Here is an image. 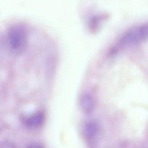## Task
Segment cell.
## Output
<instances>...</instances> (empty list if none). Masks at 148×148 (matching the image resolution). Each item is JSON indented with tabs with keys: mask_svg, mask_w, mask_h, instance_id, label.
Masks as SVG:
<instances>
[{
	"mask_svg": "<svg viewBox=\"0 0 148 148\" xmlns=\"http://www.w3.org/2000/svg\"><path fill=\"white\" fill-rule=\"evenodd\" d=\"M27 147H29V148H41V147H43V146L40 144L34 143H31V144H29L28 146H27Z\"/></svg>",
	"mask_w": 148,
	"mask_h": 148,
	"instance_id": "cell-8",
	"label": "cell"
},
{
	"mask_svg": "<svg viewBox=\"0 0 148 148\" xmlns=\"http://www.w3.org/2000/svg\"><path fill=\"white\" fill-rule=\"evenodd\" d=\"M16 147V146H15L14 144L9 143V142L3 143L1 146V147H2V148H14Z\"/></svg>",
	"mask_w": 148,
	"mask_h": 148,
	"instance_id": "cell-7",
	"label": "cell"
},
{
	"mask_svg": "<svg viewBox=\"0 0 148 148\" xmlns=\"http://www.w3.org/2000/svg\"><path fill=\"white\" fill-rule=\"evenodd\" d=\"M80 107L83 111L86 114H90L94 109V102L93 97L89 93H84L79 99Z\"/></svg>",
	"mask_w": 148,
	"mask_h": 148,
	"instance_id": "cell-5",
	"label": "cell"
},
{
	"mask_svg": "<svg viewBox=\"0 0 148 148\" xmlns=\"http://www.w3.org/2000/svg\"><path fill=\"white\" fill-rule=\"evenodd\" d=\"M140 26L127 30L121 36L118 44L121 46H127L137 44L144 40Z\"/></svg>",
	"mask_w": 148,
	"mask_h": 148,
	"instance_id": "cell-2",
	"label": "cell"
},
{
	"mask_svg": "<svg viewBox=\"0 0 148 148\" xmlns=\"http://www.w3.org/2000/svg\"><path fill=\"white\" fill-rule=\"evenodd\" d=\"M27 28L23 25L11 26L4 37V45L8 51L14 56H20L25 51L28 41Z\"/></svg>",
	"mask_w": 148,
	"mask_h": 148,
	"instance_id": "cell-1",
	"label": "cell"
},
{
	"mask_svg": "<svg viewBox=\"0 0 148 148\" xmlns=\"http://www.w3.org/2000/svg\"><path fill=\"white\" fill-rule=\"evenodd\" d=\"M45 120V114L42 112L38 111L25 117L23 119V122L25 126L28 129L36 130L44 125Z\"/></svg>",
	"mask_w": 148,
	"mask_h": 148,
	"instance_id": "cell-3",
	"label": "cell"
},
{
	"mask_svg": "<svg viewBox=\"0 0 148 148\" xmlns=\"http://www.w3.org/2000/svg\"><path fill=\"white\" fill-rule=\"evenodd\" d=\"M108 18V16L106 14L99 15L97 17H94V18L92 20V28L94 30H97L99 29L102 22L106 20V19Z\"/></svg>",
	"mask_w": 148,
	"mask_h": 148,
	"instance_id": "cell-6",
	"label": "cell"
},
{
	"mask_svg": "<svg viewBox=\"0 0 148 148\" xmlns=\"http://www.w3.org/2000/svg\"><path fill=\"white\" fill-rule=\"evenodd\" d=\"M99 130V125L96 122L89 121L84 126V136L88 141H92L97 137Z\"/></svg>",
	"mask_w": 148,
	"mask_h": 148,
	"instance_id": "cell-4",
	"label": "cell"
}]
</instances>
